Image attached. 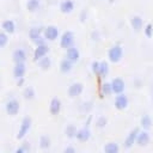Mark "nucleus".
Masks as SVG:
<instances>
[{"label": "nucleus", "instance_id": "9d476101", "mask_svg": "<svg viewBox=\"0 0 153 153\" xmlns=\"http://www.w3.org/2000/svg\"><path fill=\"white\" fill-rule=\"evenodd\" d=\"M61 108H62L61 100H60L59 98L54 97V98L50 100V103H49V111H50V114L54 115V116L59 115L60 111H61Z\"/></svg>", "mask_w": 153, "mask_h": 153}, {"label": "nucleus", "instance_id": "1a4fd4ad", "mask_svg": "<svg viewBox=\"0 0 153 153\" xmlns=\"http://www.w3.org/2000/svg\"><path fill=\"white\" fill-rule=\"evenodd\" d=\"M111 86H112L114 93L115 94H120V93H123L124 87H126V84H124V81H123L122 78H115L111 81Z\"/></svg>", "mask_w": 153, "mask_h": 153}, {"label": "nucleus", "instance_id": "f3484780", "mask_svg": "<svg viewBox=\"0 0 153 153\" xmlns=\"http://www.w3.org/2000/svg\"><path fill=\"white\" fill-rule=\"evenodd\" d=\"M73 10H74V2L72 0H63L60 4V11L62 13H65V14L71 13Z\"/></svg>", "mask_w": 153, "mask_h": 153}, {"label": "nucleus", "instance_id": "0eeeda50", "mask_svg": "<svg viewBox=\"0 0 153 153\" xmlns=\"http://www.w3.org/2000/svg\"><path fill=\"white\" fill-rule=\"evenodd\" d=\"M84 91V85L81 82H73L69 85L68 87V96L71 98H75L79 97Z\"/></svg>", "mask_w": 153, "mask_h": 153}, {"label": "nucleus", "instance_id": "2eb2a0df", "mask_svg": "<svg viewBox=\"0 0 153 153\" xmlns=\"http://www.w3.org/2000/svg\"><path fill=\"white\" fill-rule=\"evenodd\" d=\"M66 57H67L68 60H71L72 62H76V61H79V59H80V51L78 50V48L71 47V48H68V49L66 50Z\"/></svg>", "mask_w": 153, "mask_h": 153}, {"label": "nucleus", "instance_id": "20e7f679", "mask_svg": "<svg viewBox=\"0 0 153 153\" xmlns=\"http://www.w3.org/2000/svg\"><path fill=\"white\" fill-rule=\"evenodd\" d=\"M31 123H32V120L31 117H24L22 120V123L19 126V130H18V134H17V139L18 140H22L26 136V134L29 133L30 128H31Z\"/></svg>", "mask_w": 153, "mask_h": 153}, {"label": "nucleus", "instance_id": "a211bd4d", "mask_svg": "<svg viewBox=\"0 0 153 153\" xmlns=\"http://www.w3.org/2000/svg\"><path fill=\"white\" fill-rule=\"evenodd\" d=\"M149 134L147 133V130L145 129V130H142V131H140L139 133V135H137V139H136V143L139 145V146H146L148 142H149Z\"/></svg>", "mask_w": 153, "mask_h": 153}, {"label": "nucleus", "instance_id": "5701e85b", "mask_svg": "<svg viewBox=\"0 0 153 153\" xmlns=\"http://www.w3.org/2000/svg\"><path fill=\"white\" fill-rule=\"evenodd\" d=\"M37 62H38V66H39V68L42 71H48L51 67V60H50V57H48V55L44 56V57H42Z\"/></svg>", "mask_w": 153, "mask_h": 153}, {"label": "nucleus", "instance_id": "aec40b11", "mask_svg": "<svg viewBox=\"0 0 153 153\" xmlns=\"http://www.w3.org/2000/svg\"><path fill=\"white\" fill-rule=\"evenodd\" d=\"M73 63H74V62H72V61L68 60L67 57L63 59V60L60 62V71H61V73H65V74L69 73V72L72 71V68H73Z\"/></svg>", "mask_w": 153, "mask_h": 153}, {"label": "nucleus", "instance_id": "2f4dec72", "mask_svg": "<svg viewBox=\"0 0 153 153\" xmlns=\"http://www.w3.org/2000/svg\"><path fill=\"white\" fill-rule=\"evenodd\" d=\"M145 35H146L148 38L153 36V25H152V24H147V25L145 26Z\"/></svg>", "mask_w": 153, "mask_h": 153}, {"label": "nucleus", "instance_id": "f257e3e1", "mask_svg": "<svg viewBox=\"0 0 153 153\" xmlns=\"http://www.w3.org/2000/svg\"><path fill=\"white\" fill-rule=\"evenodd\" d=\"M60 35V30L57 26L55 25H48L43 29V37L45 38V41L48 42H54L57 39Z\"/></svg>", "mask_w": 153, "mask_h": 153}, {"label": "nucleus", "instance_id": "4c0bfd02", "mask_svg": "<svg viewBox=\"0 0 153 153\" xmlns=\"http://www.w3.org/2000/svg\"><path fill=\"white\" fill-rule=\"evenodd\" d=\"M114 1H115V0H109V2H114Z\"/></svg>", "mask_w": 153, "mask_h": 153}, {"label": "nucleus", "instance_id": "7c9ffc66", "mask_svg": "<svg viewBox=\"0 0 153 153\" xmlns=\"http://www.w3.org/2000/svg\"><path fill=\"white\" fill-rule=\"evenodd\" d=\"M8 43V33L5 31H0V49L4 48Z\"/></svg>", "mask_w": 153, "mask_h": 153}, {"label": "nucleus", "instance_id": "ddd939ff", "mask_svg": "<svg viewBox=\"0 0 153 153\" xmlns=\"http://www.w3.org/2000/svg\"><path fill=\"white\" fill-rule=\"evenodd\" d=\"M25 72H26V67H25L24 62H18V63L14 65V67H13V75H14L16 79L24 78Z\"/></svg>", "mask_w": 153, "mask_h": 153}, {"label": "nucleus", "instance_id": "f03ea898", "mask_svg": "<svg viewBox=\"0 0 153 153\" xmlns=\"http://www.w3.org/2000/svg\"><path fill=\"white\" fill-rule=\"evenodd\" d=\"M73 43H74V33L69 30L65 31L60 37V47L67 50L68 48L73 47Z\"/></svg>", "mask_w": 153, "mask_h": 153}, {"label": "nucleus", "instance_id": "f704fd0d", "mask_svg": "<svg viewBox=\"0 0 153 153\" xmlns=\"http://www.w3.org/2000/svg\"><path fill=\"white\" fill-rule=\"evenodd\" d=\"M29 149H30V145H29L27 142H25V143H23V146H22V147L17 148V149H16V152H17V153H22V152H27Z\"/></svg>", "mask_w": 153, "mask_h": 153}, {"label": "nucleus", "instance_id": "473e14b6", "mask_svg": "<svg viewBox=\"0 0 153 153\" xmlns=\"http://www.w3.org/2000/svg\"><path fill=\"white\" fill-rule=\"evenodd\" d=\"M99 66H100V62H98V61H93V62H92L91 69H92L93 74H97V75H98V73H99Z\"/></svg>", "mask_w": 153, "mask_h": 153}, {"label": "nucleus", "instance_id": "423d86ee", "mask_svg": "<svg viewBox=\"0 0 153 153\" xmlns=\"http://www.w3.org/2000/svg\"><path fill=\"white\" fill-rule=\"evenodd\" d=\"M48 53H49V48H48V45H47L45 43L38 44V45H36L35 51H33V60L37 62V61H39L42 57L47 56Z\"/></svg>", "mask_w": 153, "mask_h": 153}, {"label": "nucleus", "instance_id": "9b49d317", "mask_svg": "<svg viewBox=\"0 0 153 153\" xmlns=\"http://www.w3.org/2000/svg\"><path fill=\"white\" fill-rule=\"evenodd\" d=\"M139 133H140L139 128H135V129H133V130L128 134V136H127L126 140H124V147H126V148H130V147L136 142V139H137Z\"/></svg>", "mask_w": 153, "mask_h": 153}, {"label": "nucleus", "instance_id": "4be33fe9", "mask_svg": "<svg viewBox=\"0 0 153 153\" xmlns=\"http://www.w3.org/2000/svg\"><path fill=\"white\" fill-rule=\"evenodd\" d=\"M41 7V0H27L26 1V10L31 13L37 12Z\"/></svg>", "mask_w": 153, "mask_h": 153}, {"label": "nucleus", "instance_id": "e433bc0d", "mask_svg": "<svg viewBox=\"0 0 153 153\" xmlns=\"http://www.w3.org/2000/svg\"><path fill=\"white\" fill-rule=\"evenodd\" d=\"M18 81H17V85L18 86H22L23 84H24V78H20V79H17Z\"/></svg>", "mask_w": 153, "mask_h": 153}, {"label": "nucleus", "instance_id": "a878e982", "mask_svg": "<svg viewBox=\"0 0 153 153\" xmlns=\"http://www.w3.org/2000/svg\"><path fill=\"white\" fill-rule=\"evenodd\" d=\"M108 73H109V63L106 61H102L100 62V66H99V73H98V75L100 78H105L108 75Z\"/></svg>", "mask_w": 153, "mask_h": 153}, {"label": "nucleus", "instance_id": "c85d7f7f", "mask_svg": "<svg viewBox=\"0 0 153 153\" xmlns=\"http://www.w3.org/2000/svg\"><path fill=\"white\" fill-rule=\"evenodd\" d=\"M141 127L146 130H148L152 127V118L148 115H143L141 118Z\"/></svg>", "mask_w": 153, "mask_h": 153}, {"label": "nucleus", "instance_id": "cd10ccee", "mask_svg": "<svg viewBox=\"0 0 153 153\" xmlns=\"http://www.w3.org/2000/svg\"><path fill=\"white\" fill-rule=\"evenodd\" d=\"M23 96H24V98H25L26 100L33 99V98H35V90H33V87H31V86L25 87L24 91H23Z\"/></svg>", "mask_w": 153, "mask_h": 153}, {"label": "nucleus", "instance_id": "6e6552de", "mask_svg": "<svg viewBox=\"0 0 153 153\" xmlns=\"http://www.w3.org/2000/svg\"><path fill=\"white\" fill-rule=\"evenodd\" d=\"M128 103H129L128 97L126 94H123V93L117 94L116 98H115V108L117 110H124L128 106Z\"/></svg>", "mask_w": 153, "mask_h": 153}, {"label": "nucleus", "instance_id": "6ab92c4d", "mask_svg": "<svg viewBox=\"0 0 153 153\" xmlns=\"http://www.w3.org/2000/svg\"><path fill=\"white\" fill-rule=\"evenodd\" d=\"M2 30L8 33V35H12L14 31H16V23L12 20V19H6L4 23H2Z\"/></svg>", "mask_w": 153, "mask_h": 153}, {"label": "nucleus", "instance_id": "4468645a", "mask_svg": "<svg viewBox=\"0 0 153 153\" xmlns=\"http://www.w3.org/2000/svg\"><path fill=\"white\" fill-rule=\"evenodd\" d=\"M43 36V27L41 26H32L29 30V38L35 43L39 37Z\"/></svg>", "mask_w": 153, "mask_h": 153}, {"label": "nucleus", "instance_id": "c756f323", "mask_svg": "<svg viewBox=\"0 0 153 153\" xmlns=\"http://www.w3.org/2000/svg\"><path fill=\"white\" fill-rule=\"evenodd\" d=\"M100 91H102V94H103V96H109V94L114 93L111 82H104V84L102 85V87H100Z\"/></svg>", "mask_w": 153, "mask_h": 153}, {"label": "nucleus", "instance_id": "39448f33", "mask_svg": "<svg viewBox=\"0 0 153 153\" xmlns=\"http://www.w3.org/2000/svg\"><path fill=\"white\" fill-rule=\"evenodd\" d=\"M5 110L7 112V115L10 116H16L19 110H20V105H19V102L17 99H10L7 100L6 105H5Z\"/></svg>", "mask_w": 153, "mask_h": 153}, {"label": "nucleus", "instance_id": "72a5a7b5", "mask_svg": "<svg viewBox=\"0 0 153 153\" xmlns=\"http://www.w3.org/2000/svg\"><path fill=\"white\" fill-rule=\"evenodd\" d=\"M97 127L98 128H103V127H105V124H106V118L104 117V116H102V117H99L98 120H97Z\"/></svg>", "mask_w": 153, "mask_h": 153}, {"label": "nucleus", "instance_id": "7ed1b4c3", "mask_svg": "<svg viewBox=\"0 0 153 153\" xmlns=\"http://www.w3.org/2000/svg\"><path fill=\"white\" fill-rule=\"evenodd\" d=\"M122 56H123V49L121 45H114L108 51V57H109L110 62H112V63L120 62Z\"/></svg>", "mask_w": 153, "mask_h": 153}, {"label": "nucleus", "instance_id": "f8f14e48", "mask_svg": "<svg viewBox=\"0 0 153 153\" xmlns=\"http://www.w3.org/2000/svg\"><path fill=\"white\" fill-rule=\"evenodd\" d=\"M75 137H76V140L80 141V142H86V141H88L90 137H91V131H90V129L87 128V126L84 127V128H81V129H78Z\"/></svg>", "mask_w": 153, "mask_h": 153}, {"label": "nucleus", "instance_id": "c9c22d12", "mask_svg": "<svg viewBox=\"0 0 153 153\" xmlns=\"http://www.w3.org/2000/svg\"><path fill=\"white\" fill-rule=\"evenodd\" d=\"M63 152L65 153H75V148L74 147H66L63 149Z\"/></svg>", "mask_w": 153, "mask_h": 153}, {"label": "nucleus", "instance_id": "393cba45", "mask_svg": "<svg viewBox=\"0 0 153 153\" xmlns=\"http://www.w3.org/2000/svg\"><path fill=\"white\" fill-rule=\"evenodd\" d=\"M120 151V147L116 142H108L104 146V152L105 153H117Z\"/></svg>", "mask_w": 153, "mask_h": 153}, {"label": "nucleus", "instance_id": "dca6fc26", "mask_svg": "<svg viewBox=\"0 0 153 153\" xmlns=\"http://www.w3.org/2000/svg\"><path fill=\"white\" fill-rule=\"evenodd\" d=\"M12 60H13L14 63L25 62V60H26V53H25V50L22 49V48L16 49V50L13 51V54H12Z\"/></svg>", "mask_w": 153, "mask_h": 153}, {"label": "nucleus", "instance_id": "bb28decb", "mask_svg": "<svg viewBox=\"0 0 153 153\" xmlns=\"http://www.w3.org/2000/svg\"><path fill=\"white\" fill-rule=\"evenodd\" d=\"M76 131H78V129L75 128L74 124H69V126H67L66 129H65V134H66V136H67L68 139H73V137H75Z\"/></svg>", "mask_w": 153, "mask_h": 153}, {"label": "nucleus", "instance_id": "b1692460", "mask_svg": "<svg viewBox=\"0 0 153 153\" xmlns=\"http://www.w3.org/2000/svg\"><path fill=\"white\" fill-rule=\"evenodd\" d=\"M50 145H51V140L48 135H42L39 137V147L42 149H48L50 147Z\"/></svg>", "mask_w": 153, "mask_h": 153}, {"label": "nucleus", "instance_id": "412c9836", "mask_svg": "<svg viewBox=\"0 0 153 153\" xmlns=\"http://www.w3.org/2000/svg\"><path fill=\"white\" fill-rule=\"evenodd\" d=\"M130 23H131V27L134 29V31H135V32H139V31L142 29V26H143L142 18H141L140 16H134V17L131 18Z\"/></svg>", "mask_w": 153, "mask_h": 153}]
</instances>
